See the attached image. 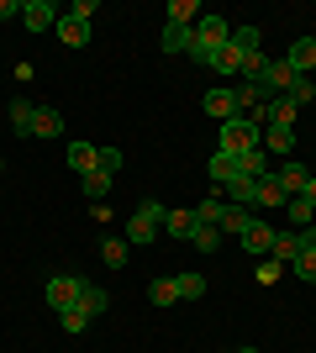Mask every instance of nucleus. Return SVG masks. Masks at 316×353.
I'll return each mask as SVG.
<instances>
[{
    "label": "nucleus",
    "mask_w": 316,
    "mask_h": 353,
    "mask_svg": "<svg viewBox=\"0 0 316 353\" xmlns=\"http://www.w3.org/2000/svg\"><path fill=\"white\" fill-rule=\"evenodd\" d=\"M95 169H105V174H121V148H95Z\"/></svg>",
    "instance_id": "c9c22d12"
},
{
    "label": "nucleus",
    "mask_w": 316,
    "mask_h": 353,
    "mask_svg": "<svg viewBox=\"0 0 316 353\" xmlns=\"http://www.w3.org/2000/svg\"><path fill=\"white\" fill-rule=\"evenodd\" d=\"M158 48H164V53H190V48H196V27H180V21H169L164 37H158Z\"/></svg>",
    "instance_id": "dca6fc26"
},
{
    "label": "nucleus",
    "mask_w": 316,
    "mask_h": 353,
    "mask_svg": "<svg viewBox=\"0 0 316 353\" xmlns=\"http://www.w3.org/2000/svg\"><path fill=\"white\" fill-rule=\"evenodd\" d=\"M196 16H200V6H196V0H169V21H180V27H190Z\"/></svg>",
    "instance_id": "72a5a7b5"
},
{
    "label": "nucleus",
    "mask_w": 316,
    "mask_h": 353,
    "mask_svg": "<svg viewBox=\"0 0 316 353\" xmlns=\"http://www.w3.org/2000/svg\"><path fill=\"white\" fill-rule=\"evenodd\" d=\"M190 243H196L200 253H216V248H222V227H196V237H190Z\"/></svg>",
    "instance_id": "f704fd0d"
},
{
    "label": "nucleus",
    "mask_w": 316,
    "mask_h": 353,
    "mask_svg": "<svg viewBox=\"0 0 316 353\" xmlns=\"http://www.w3.org/2000/svg\"><path fill=\"white\" fill-rule=\"evenodd\" d=\"M59 322H63V332H69V338H79V332L90 327V311H85V306H69V311H59Z\"/></svg>",
    "instance_id": "bb28decb"
},
{
    "label": "nucleus",
    "mask_w": 316,
    "mask_h": 353,
    "mask_svg": "<svg viewBox=\"0 0 316 353\" xmlns=\"http://www.w3.org/2000/svg\"><path fill=\"white\" fill-rule=\"evenodd\" d=\"M95 11H101V0H74V11H69V16H79V21H90Z\"/></svg>",
    "instance_id": "4c0bfd02"
},
{
    "label": "nucleus",
    "mask_w": 316,
    "mask_h": 353,
    "mask_svg": "<svg viewBox=\"0 0 316 353\" xmlns=\"http://www.w3.org/2000/svg\"><path fill=\"white\" fill-rule=\"evenodd\" d=\"M290 269H295V274H301L306 285H316V253H301V259H295Z\"/></svg>",
    "instance_id": "e433bc0d"
},
{
    "label": "nucleus",
    "mask_w": 316,
    "mask_h": 353,
    "mask_svg": "<svg viewBox=\"0 0 316 353\" xmlns=\"http://www.w3.org/2000/svg\"><path fill=\"white\" fill-rule=\"evenodd\" d=\"M232 48H238L242 59H253V53H264V48H258V27H232Z\"/></svg>",
    "instance_id": "a878e982"
},
{
    "label": "nucleus",
    "mask_w": 316,
    "mask_h": 353,
    "mask_svg": "<svg viewBox=\"0 0 316 353\" xmlns=\"http://www.w3.org/2000/svg\"><path fill=\"white\" fill-rule=\"evenodd\" d=\"M274 179L285 185V195H301V190H306V179H311V163H295V159H285L280 169H274Z\"/></svg>",
    "instance_id": "9b49d317"
},
{
    "label": "nucleus",
    "mask_w": 316,
    "mask_h": 353,
    "mask_svg": "<svg viewBox=\"0 0 316 353\" xmlns=\"http://www.w3.org/2000/svg\"><path fill=\"white\" fill-rule=\"evenodd\" d=\"M0 169H6V163H0Z\"/></svg>",
    "instance_id": "49530a36"
},
{
    "label": "nucleus",
    "mask_w": 316,
    "mask_h": 353,
    "mask_svg": "<svg viewBox=\"0 0 316 353\" xmlns=\"http://www.w3.org/2000/svg\"><path fill=\"white\" fill-rule=\"evenodd\" d=\"M258 85L269 90V95H290V85H295V69H290L285 59H269V63H264V74H258Z\"/></svg>",
    "instance_id": "0eeeda50"
},
{
    "label": "nucleus",
    "mask_w": 316,
    "mask_h": 353,
    "mask_svg": "<svg viewBox=\"0 0 316 353\" xmlns=\"http://www.w3.org/2000/svg\"><path fill=\"white\" fill-rule=\"evenodd\" d=\"M216 143H222V153H253V148H264V132H258L253 121L248 117H232V121H222V137H216Z\"/></svg>",
    "instance_id": "f03ea898"
},
{
    "label": "nucleus",
    "mask_w": 316,
    "mask_h": 353,
    "mask_svg": "<svg viewBox=\"0 0 316 353\" xmlns=\"http://www.w3.org/2000/svg\"><path fill=\"white\" fill-rule=\"evenodd\" d=\"M148 301H153V306H174V301H180V290H174V274L153 280V285H148Z\"/></svg>",
    "instance_id": "393cba45"
},
{
    "label": "nucleus",
    "mask_w": 316,
    "mask_h": 353,
    "mask_svg": "<svg viewBox=\"0 0 316 353\" xmlns=\"http://www.w3.org/2000/svg\"><path fill=\"white\" fill-rule=\"evenodd\" d=\"M69 169H74L79 179L95 174V143H69Z\"/></svg>",
    "instance_id": "aec40b11"
},
{
    "label": "nucleus",
    "mask_w": 316,
    "mask_h": 353,
    "mask_svg": "<svg viewBox=\"0 0 316 353\" xmlns=\"http://www.w3.org/2000/svg\"><path fill=\"white\" fill-rule=\"evenodd\" d=\"M85 274H53V280L43 285V295H48V306L53 311H69V306H79V295H85Z\"/></svg>",
    "instance_id": "39448f33"
},
{
    "label": "nucleus",
    "mask_w": 316,
    "mask_h": 353,
    "mask_svg": "<svg viewBox=\"0 0 316 353\" xmlns=\"http://www.w3.org/2000/svg\"><path fill=\"white\" fill-rule=\"evenodd\" d=\"M311 174H316V163H311Z\"/></svg>",
    "instance_id": "a18cd8bd"
},
{
    "label": "nucleus",
    "mask_w": 316,
    "mask_h": 353,
    "mask_svg": "<svg viewBox=\"0 0 316 353\" xmlns=\"http://www.w3.org/2000/svg\"><path fill=\"white\" fill-rule=\"evenodd\" d=\"M116 185V174H105V169H95V174H85V195L90 201H105V190Z\"/></svg>",
    "instance_id": "2f4dec72"
},
{
    "label": "nucleus",
    "mask_w": 316,
    "mask_h": 353,
    "mask_svg": "<svg viewBox=\"0 0 316 353\" xmlns=\"http://www.w3.org/2000/svg\"><path fill=\"white\" fill-rule=\"evenodd\" d=\"M290 101H295V105H311V101H316V74H295V85H290Z\"/></svg>",
    "instance_id": "c756f323"
},
{
    "label": "nucleus",
    "mask_w": 316,
    "mask_h": 353,
    "mask_svg": "<svg viewBox=\"0 0 316 353\" xmlns=\"http://www.w3.org/2000/svg\"><path fill=\"white\" fill-rule=\"evenodd\" d=\"M200 105H206V117H216V121L242 117V111H238V95H232V90H211V95H206Z\"/></svg>",
    "instance_id": "f8f14e48"
},
{
    "label": "nucleus",
    "mask_w": 316,
    "mask_h": 353,
    "mask_svg": "<svg viewBox=\"0 0 316 353\" xmlns=\"http://www.w3.org/2000/svg\"><path fill=\"white\" fill-rule=\"evenodd\" d=\"M248 221H253V211H248V206H227V216H222V232H248Z\"/></svg>",
    "instance_id": "7c9ffc66"
},
{
    "label": "nucleus",
    "mask_w": 316,
    "mask_h": 353,
    "mask_svg": "<svg viewBox=\"0 0 316 353\" xmlns=\"http://www.w3.org/2000/svg\"><path fill=\"white\" fill-rule=\"evenodd\" d=\"M127 253H132V243H127V237H105V243H101V259H105L111 269L127 264Z\"/></svg>",
    "instance_id": "b1692460"
},
{
    "label": "nucleus",
    "mask_w": 316,
    "mask_h": 353,
    "mask_svg": "<svg viewBox=\"0 0 316 353\" xmlns=\"http://www.w3.org/2000/svg\"><path fill=\"white\" fill-rule=\"evenodd\" d=\"M232 43V21L227 16H200V27H196V48H190V59H200L206 63L216 48H227Z\"/></svg>",
    "instance_id": "f257e3e1"
},
{
    "label": "nucleus",
    "mask_w": 316,
    "mask_h": 353,
    "mask_svg": "<svg viewBox=\"0 0 316 353\" xmlns=\"http://www.w3.org/2000/svg\"><path fill=\"white\" fill-rule=\"evenodd\" d=\"M285 201H290V195H285V185H280V179H258V190H253V206L258 211H280V206H285Z\"/></svg>",
    "instance_id": "4468645a"
},
{
    "label": "nucleus",
    "mask_w": 316,
    "mask_h": 353,
    "mask_svg": "<svg viewBox=\"0 0 316 353\" xmlns=\"http://www.w3.org/2000/svg\"><path fill=\"white\" fill-rule=\"evenodd\" d=\"M242 248L253 253V259H269V248H274V227L269 221H248V232H242Z\"/></svg>",
    "instance_id": "6e6552de"
},
{
    "label": "nucleus",
    "mask_w": 316,
    "mask_h": 353,
    "mask_svg": "<svg viewBox=\"0 0 316 353\" xmlns=\"http://www.w3.org/2000/svg\"><path fill=\"white\" fill-rule=\"evenodd\" d=\"M196 227H200V221H196V211H190V206L164 211V232H169V237H185V243H190V237H196Z\"/></svg>",
    "instance_id": "f3484780"
},
{
    "label": "nucleus",
    "mask_w": 316,
    "mask_h": 353,
    "mask_svg": "<svg viewBox=\"0 0 316 353\" xmlns=\"http://www.w3.org/2000/svg\"><path fill=\"white\" fill-rule=\"evenodd\" d=\"M190 211H196V221H200V227H222L227 201H222V195H206V201H200V206H190Z\"/></svg>",
    "instance_id": "412c9836"
},
{
    "label": "nucleus",
    "mask_w": 316,
    "mask_h": 353,
    "mask_svg": "<svg viewBox=\"0 0 316 353\" xmlns=\"http://www.w3.org/2000/svg\"><path fill=\"white\" fill-rule=\"evenodd\" d=\"M232 95H238V111H242V117H253V111H258L264 101H274V95H269L264 85H258V79H242V85L232 90Z\"/></svg>",
    "instance_id": "ddd939ff"
},
{
    "label": "nucleus",
    "mask_w": 316,
    "mask_h": 353,
    "mask_svg": "<svg viewBox=\"0 0 316 353\" xmlns=\"http://www.w3.org/2000/svg\"><path fill=\"white\" fill-rule=\"evenodd\" d=\"M53 32H59L63 48H85V43H90V21H79V16H59V27H53Z\"/></svg>",
    "instance_id": "2eb2a0df"
},
{
    "label": "nucleus",
    "mask_w": 316,
    "mask_h": 353,
    "mask_svg": "<svg viewBox=\"0 0 316 353\" xmlns=\"http://www.w3.org/2000/svg\"><path fill=\"white\" fill-rule=\"evenodd\" d=\"M59 6L53 0H21V21H27V32H53L59 27Z\"/></svg>",
    "instance_id": "423d86ee"
},
{
    "label": "nucleus",
    "mask_w": 316,
    "mask_h": 353,
    "mask_svg": "<svg viewBox=\"0 0 316 353\" xmlns=\"http://www.w3.org/2000/svg\"><path fill=\"white\" fill-rule=\"evenodd\" d=\"M79 306L90 311V322H95V316H101V311H105V306H111V295H105V290H101V285H85V295H79Z\"/></svg>",
    "instance_id": "c85d7f7f"
},
{
    "label": "nucleus",
    "mask_w": 316,
    "mask_h": 353,
    "mask_svg": "<svg viewBox=\"0 0 316 353\" xmlns=\"http://www.w3.org/2000/svg\"><path fill=\"white\" fill-rule=\"evenodd\" d=\"M206 63H211L216 74H242V53H238L232 43H227V48H216V53H211Z\"/></svg>",
    "instance_id": "4be33fe9"
},
{
    "label": "nucleus",
    "mask_w": 316,
    "mask_h": 353,
    "mask_svg": "<svg viewBox=\"0 0 316 353\" xmlns=\"http://www.w3.org/2000/svg\"><path fill=\"white\" fill-rule=\"evenodd\" d=\"M6 16H21V0H0V21Z\"/></svg>",
    "instance_id": "79ce46f5"
},
{
    "label": "nucleus",
    "mask_w": 316,
    "mask_h": 353,
    "mask_svg": "<svg viewBox=\"0 0 316 353\" xmlns=\"http://www.w3.org/2000/svg\"><path fill=\"white\" fill-rule=\"evenodd\" d=\"M269 259H274L280 269H290L295 259H301V237H295V232H274V248H269Z\"/></svg>",
    "instance_id": "a211bd4d"
},
{
    "label": "nucleus",
    "mask_w": 316,
    "mask_h": 353,
    "mask_svg": "<svg viewBox=\"0 0 316 353\" xmlns=\"http://www.w3.org/2000/svg\"><path fill=\"white\" fill-rule=\"evenodd\" d=\"M301 201H306V206H311V211H316V174H311V179H306V190H301Z\"/></svg>",
    "instance_id": "a19ab883"
},
{
    "label": "nucleus",
    "mask_w": 316,
    "mask_h": 353,
    "mask_svg": "<svg viewBox=\"0 0 316 353\" xmlns=\"http://www.w3.org/2000/svg\"><path fill=\"white\" fill-rule=\"evenodd\" d=\"M164 211H169V206H158V201H143V206L132 211V221H127V243H132V248L153 243V237H158V227H164Z\"/></svg>",
    "instance_id": "7ed1b4c3"
},
{
    "label": "nucleus",
    "mask_w": 316,
    "mask_h": 353,
    "mask_svg": "<svg viewBox=\"0 0 316 353\" xmlns=\"http://www.w3.org/2000/svg\"><path fill=\"white\" fill-rule=\"evenodd\" d=\"M174 290H180V301H200V295H206V280H200L196 269H185V274H174Z\"/></svg>",
    "instance_id": "5701e85b"
},
{
    "label": "nucleus",
    "mask_w": 316,
    "mask_h": 353,
    "mask_svg": "<svg viewBox=\"0 0 316 353\" xmlns=\"http://www.w3.org/2000/svg\"><path fill=\"white\" fill-rule=\"evenodd\" d=\"M285 211H290V227H295V232H301V227H311V221H316V211L306 206L301 195H290V201H285Z\"/></svg>",
    "instance_id": "cd10ccee"
},
{
    "label": "nucleus",
    "mask_w": 316,
    "mask_h": 353,
    "mask_svg": "<svg viewBox=\"0 0 316 353\" xmlns=\"http://www.w3.org/2000/svg\"><path fill=\"white\" fill-rule=\"evenodd\" d=\"M264 153H280V159H290V153H295V127H280V121H269V127H264Z\"/></svg>",
    "instance_id": "1a4fd4ad"
},
{
    "label": "nucleus",
    "mask_w": 316,
    "mask_h": 353,
    "mask_svg": "<svg viewBox=\"0 0 316 353\" xmlns=\"http://www.w3.org/2000/svg\"><path fill=\"white\" fill-rule=\"evenodd\" d=\"M32 137H63V111L59 105H37V111H32Z\"/></svg>",
    "instance_id": "9d476101"
},
{
    "label": "nucleus",
    "mask_w": 316,
    "mask_h": 353,
    "mask_svg": "<svg viewBox=\"0 0 316 353\" xmlns=\"http://www.w3.org/2000/svg\"><path fill=\"white\" fill-rule=\"evenodd\" d=\"M32 111H37L32 101H11V127H16L21 137H32Z\"/></svg>",
    "instance_id": "473e14b6"
},
{
    "label": "nucleus",
    "mask_w": 316,
    "mask_h": 353,
    "mask_svg": "<svg viewBox=\"0 0 316 353\" xmlns=\"http://www.w3.org/2000/svg\"><path fill=\"white\" fill-rule=\"evenodd\" d=\"M295 237H301V253H316V227H301Z\"/></svg>",
    "instance_id": "ea45409f"
},
{
    "label": "nucleus",
    "mask_w": 316,
    "mask_h": 353,
    "mask_svg": "<svg viewBox=\"0 0 316 353\" xmlns=\"http://www.w3.org/2000/svg\"><path fill=\"white\" fill-rule=\"evenodd\" d=\"M238 353H258V348H238Z\"/></svg>",
    "instance_id": "37998d69"
},
{
    "label": "nucleus",
    "mask_w": 316,
    "mask_h": 353,
    "mask_svg": "<svg viewBox=\"0 0 316 353\" xmlns=\"http://www.w3.org/2000/svg\"><path fill=\"white\" fill-rule=\"evenodd\" d=\"M285 63H290L295 74H316V43H311V37H301V43H290Z\"/></svg>",
    "instance_id": "6ab92c4d"
},
{
    "label": "nucleus",
    "mask_w": 316,
    "mask_h": 353,
    "mask_svg": "<svg viewBox=\"0 0 316 353\" xmlns=\"http://www.w3.org/2000/svg\"><path fill=\"white\" fill-rule=\"evenodd\" d=\"M258 280L274 285V280H280V264H274V259H264V264H258Z\"/></svg>",
    "instance_id": "58836bf2"
},
{
    "label": "nucleus",
    "mask_w": 316,
    "mask_h": 353,
    "mask_svg": "<svg viewBox=\"0 0 316 353\" xmlns=\"http://www.w3.org/2000/svg\"><path fill=\"white\" fill-rule=\"evenodd\" d=\"M311 43H316V27H311Z\"/></svg>",
    "instance_id": "c03bdc74"
},
{
    "label": "nucleus",
    "mask_w": 316,
    "mask_h": 353,
    "mask_svg": "<svg viewBox=\"0 0 316 353\" xmlns=\"http://www.w3.org/2000/svg\"><path fill=\"white\" fill-rule=\"evenodd\" d=\"M206 174H211V185H216V195H222V190H232V185H242V179H253V174H248V163H242L238 153H222V148L211 153Z\"/></svg>",
    "instance_id": "20e7f679"
}]
</instances>
